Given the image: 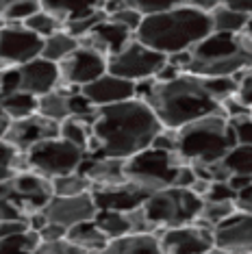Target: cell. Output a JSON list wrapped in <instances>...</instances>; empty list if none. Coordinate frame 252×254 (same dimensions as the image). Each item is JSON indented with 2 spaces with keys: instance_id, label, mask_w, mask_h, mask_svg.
Wrapping results in <instances>:
<instances>
[{
  "instance_id": "f1b7e54d",
  "label": "cell",
  "mask_w": 252,
  "mask_h": 254,
  "mask_svg": "<svg viewBox=\"0 0 252 254\" xmlns=\"http://www.w3.org/2000/svg\"><path fill=\"white\" fill-rule=\"evenodd\" d=\"M0 107L4 109V113H7L11 120H24L28 115L37 113V98L20 89V91H15V94L0 98Z\"/></svg>"
},
{
  "instance_id": "f546056e",
  "label": "cell",
  "mask_w": 252,
  "mask_h": 254,
  "mask_svg": "<svg viewBox=\"0 0 252 254\" xmlns=\"http://www.w3.org/2000/svg\"><path fill=\"white\" fill-rule=\"evenodd\" d=\"M222 167L228 174L252 176V146L250 143H235L228 154L222 159Z\"/></svg>"
},
{
  "instance_id": "7a4b0ae2",
  "label": "cell",
  "mask_w": 252,
  "mask_h": 254,
  "mask_svg": "<svg viewBox=\"0 0 252 254\" xmlns=\"http://www.w3.org/2000/svg\"><path fill=\"white\" fill-rule=\"evenodd\" d=\"M135 94L152 107L163 128L170 130H179L207 115L224 113V105L211 96L204 76L189 72H183L181 76L165 83L154 78L139 80L135 83Z\"/></svg>"
},
{
  "instance_id": "e575fe53",
  "label": "cell",
  "mask_w": 252,
  "mask_h": 254,
  "mask_svg": "<svg viewBox=\"0 0 252 254\" xmlns=\"http://www.w3.org/2000/svg\"><path fill=\"white\" fill-rule=\"evenodd\" d=\"M237 211V206H235V202H209L204 200V206L202 211H200V222L209 224L211 228H215L220 222H224L228 215H233V213Z\"/></svg>"
},
{
  "instance_id": "f35d334b",
  "label": "cell",
  "mask_w": 252,
  "mask_h": 254,
  "mask_svg": "<svg viewBox=\"0 0 252 254\" xmlns=\"http://www.w3.org/2000/svg\"><path fill=\"white\" fill-rule=\"evenodd\" d=\"M128 7L137 9L141 15H152V13H161V11H170L183 4H189V0H124Z\"/></svg>"
},
{
  "instance_id": "816d5d0a",
  "label": "cell",
  "mask_w": 252,
  "mask_h": 254,
  "mask_svg": "<svg viewBox=\"0 0 252 254\" xmlns=\"http://www.w3.org/2000/svg\"><path fill=\"white\" fill-rule=\"evenodd\" d=\"M183 74V70L179 65H174L170 59H168V63L161 67V70L157 72V76H154V80H159V83H165V80H174L176 76H181Z\"/></svg>"
},
{
  "instance_id": "60d3db41",
  "label": "cell",
  "mask_w": 252,
  "mask_h": 254,
  "mask_svg": "<svg viewBox=\"0 0 252 254\" xmlns=\"http://www.w3.org/2000/svg\"><path fill=\"white\" fill-rule=\"evenodd\" d=\"M22 87V76L18 65H9L0 70V96H9L20 91Z\"/></svg>"
},
{
  "instance_id": "d590c367",
  "label": "cell",
  "mask_w": 252,
  "mask_h": 254,
  "mask_svg": "<svg viewBox=\"0 0 252 254\" xmlns=\"http://www.w3.org/2000/svg\"><path fill=\"white\" fill-rule=\"evenodd\" d=\"M67 109H70V118H76V120H83V122L91 124L98 107L91 105L89 98L78 89V91H70L67 94Z\"/></svg>"
},
{
  "instance_id": "ee69618b",
  "label": "cell",
  "mask_w": 252,
  "mask_h": 254,
  "mask_svg": "<svg viewBox=\"0 0 252 254\" xmlns=\"http://www.w3.org/2000/svg\"><path fill=\"white\" fill-rule=\"evenodd\" d=\"M235 189L228 181H213L209 185V191L204 193V200L209 202H235Z\"/></svg>"
},
{
  "instance_id": "4fadbf2b",
  "label": "cell",
  "mask_w": 252,
  "mask_h": 254,
  "mask_svg": "<svg viewBox=\"0 0 252 254\" xmlns=\"http://www.w3.org/2000/svg\"><path fill=\"white\" fill-rule=\"evenodd\" d=\"M11 195L28 217L31 213L42 211L53 198V183L33 170H22L9 181Z\"/></svg>"
},
{
  "instance_id": "30bf717a",
  "label": "cell",
  "mask_w": 252,
  "mask_h": 254,
  "mask_svg": "<svg viewBox=\"0 0 252 254\" xmlns=\"http://www.w3.org/2000/svg\"><path fill=\"white\" fill-rule=\"evenodd\" d=\"M44 37L24 24L0 26V70L9 65H22L42 55Z\"/></svg>"
},
{
  "instance_id": "6f0895ef",
  "label": "cell",
  "mask_w": 252,
  "mask_h": 254,
  "mask_svg": "<svg viewBox=\"0 0 252 254\" xmlns=\"http://www.w3.org/2000/svg\"><path fill=\"white\" fill-rule=\"evenodd\" d=\"M9 193H11L9 183H0V198H4V195H9Z\"/></svg>"
},
{
  "instance_id": "bcb514c9",
  "label": "cell",
  "mask_w": 252,
  "mask_h": 254,
  "mask_svg": "<svg viewBox=\"0 0 252 254\" xmlns=\"http://www.w3.org/2000/svg\"><path fill=\"white\" fill-rule=\"evenodd\" d=\"M198 181V174L196 170H193L191 165H185L183 163L179 167V172H176V178H174V185L172 187H181V189H191L193 185Z\"/></svg>"
},
{
  "instance_id": "f5cc1de1",
  "label": "cell",
  "mask_w": 252,
  "mask_h": 254,
  "mask_svg": "<svg viewBox=\"0 0 252 254\" xmlns=\"http://www.w3.org/2000/svg\"><path fill=\"white\" fill-rule=\"evenodd\" d=\"M189 4H191L193 9H198V11L211 13V11H215L217 7H220L222 0H189Z\"/></svg>"
},
{
  "instance_id": "4dcf8cb0",
  "label": "cell",
  "mask_w": 252,
  "mask_h": 254,
  "mask_svg": "<svg viewBox=\"0 0 252 254\" xmlns=\"http://www.w3.org/2000/svg\"><path fill=\"white\" fill-rule=\"evenodd\" d=\"M53 195H81L89 193L94 189V185L83 172H72L65 176H57L53 178Z\"/></svg>"
},
{
  "instance_id": "277c9868",
  "label": "cell",
  "mask_w": 252,
  "mask_h": 254,
  "mask_svg": "<svg viewBox=\"0 0 252 254\" xmlns=\"http://www.w3.org/2000/svg\"><path fill=\"white\" fill-rule=\"evenodd\" d=\"M209 33H213L211 15L193 9L191 4H183L170 11H161V13L144 15L135 33V39H139L141 44H146L157 53L172 57L191 50Z\"/></svg>"
},
{
  "instance_id": "d6986e66",
  "label": "cell",
  "mask_w": 252,
  "mask_h": 254,
  "mask_svg": "<svg viewBox=\"0 0 252 254\" xmlns=\"http://www.w3.org/2000/svg\"><path fill=\"white\" fill-rule=\"evenodd\" d=\"M81 91L91 100L94 107H107V105H118V102L137 98L135 94V83L126 78H120L116 74L107 72L100 78H96L94 83L81 87Z\"/></svg>"
},
{
  "instance_id": "8fae6325",
  "label": "cell",
  "mask_w": 252,
  "mask_h": 254,
  "mask_svg": "<svg viewBox=\"0 0 252 254\" xmlns=\"http://www.w3.org/2000/svg\"><path fill=\"white\" fill-rule=\"evenodd\" d=\"M59 70H61V83L65 87L70 85L72 87L70 91H78L85 85L100 78L102 74H107L109 65H107V57L102 53L81 44L65 61L59 63Z\"/></svg>"
},
{
  "instance_id": "ba28073f",
  "label": "cell",
  "mask_w": 252,
  "mask_h": 254,
  "mask_svg": "<svg viewBox=\"0 0 252 254\" xmlns=\"http://www.w3.org/2000/svg\"><path fill=\"white\" fill-rule=\"evenodd\" d=\"M24 157L26 170H33L53 181L57 176H65L81 170L83 161L87 159V150L74 146L63 137H53V139L39 141L37 146H33Z\"/></svg>"
},
{
  "instance_id": "11a10c76",
  "label": "cell",
  "mask_w": 252,
  "mask_h": 254,
  "mask_svg": "<svg viewBox=\"0 0 252 254\" xmlns=\"http://www.w3.org/2000/svg\"><path fill=\"white\" fill-rule=\"evenodd\" d=\"M228 185L235 189V193L242 191L244 187H248V185H252V176H242V174H233L231 178H228Z\"/></svg>"
},
{
  "instance_id": "f6af8a7d",
  "label": "cell",
  "mask_w": 252,
  "mask_h": 254,
  "mask_svg": "<svg viewBox=\"0 0 252 254\" xmlns=\"http://www.w3.org/2000/svg\"><path fill=\"white\" fill-rule=\"evenodd\" d=\"M231 124H233L235 137H237V143H250L252 146V115L231 120Z\"/></svg>"
},
{
  "instance_id": "d6a6232c",
  "label": "cell",
  "mask_w": 252,
  "mask_h": 254,
  "mask_svg": "<svg viewBox=\"0 0 252 254\" xmlns=\"http://www.w3.org/2000/svg\"><path fill=\"white\" fill-rule=\"evenodd\" d=\"M59 137L67 139L74 146L87 150L89 148V141H91V126L83 120H76V118H65L63 122L59 124Z\"/></svg>"
},
{
  "instance_id": "9f6ffc18",
  "label": "cell",
  "mask_w": 252,
  "mask_h": 254,
  "mask_svg": "<svg viewBox=\"0 0 252 254\" xmlns=\"http://www.w3.org/2000/svg\"><path fill=\"white\" fill-rule=\"evenodd\" d=\"M15 2H20V0H0V15H2L4 11H7L11 4H15Z\"/></svg>"
},
{
  "instance_id": "7c38bea8",
  "label": "cell",
  "mask_w": 252,
  "mask_h": 254,
  "mask_svg": "<svg viewBox=\"0 0 252 254\" xmlns=\"http://www.w3.org/2000/svg\"><path fill=\"white\" fill-rule=\"evenodd\" d=\"M159 239L163 254H209L215 248L213 228L200 219L185 226L165 228Z\"/></svg>"
},
{
  "instance_id": "c3c4849f",
  "label": "cell",
  "mask_w": 252,
  "mask_h": 254,
  "mask_svg": "<svg viewBox=\"0 0 252 254\" xmlns=\"http://www.w3.org/2000/svg\"><path fill=\"white\" fill-rule=\"evenodd\" d=\"M150 146L157 148V150H165V152H176V130L163 128V130L152 139Z\"/></svg>"
},
{
  "instance_id": "ab89813d",
  "label": "cell",
  "mask_w": 252,
  "mask_h": 254,
  "mask_svg": "<svg viewBox=\"0 0 252 254\" xmlns=\"http://www.w3.org/2000/svg\"><path fill=\"white\" fill-rule=\"evenodd\" d=\"M109 20L118 22L120 26L128 28L130 33H137V28H139L141 20H144V15H141L137 9H133V7H128V4H126V7L116 11V13H109Z\"/></svg>"
},
{
  "instance_id": "5b68a950",
  "label": "cell",
  "mask_w": 252,
  "mask_h": 254,
  "mask_svg": "<svg viewBox=\"0 0 252 254\" xmlns=\"http://www.w3.org/2000/svg\"><path fill=\"white\" fill-rule=\"evenodd\" d=\"M237 137L226 113H213L176 130V157L185 165H215L228 154Z\"/></svg>"
},
{
  "instance_id": "681fc988",
  "label": "cell",
  "mask_w": 252,
  "mask_h": 254,
  "mask_svg": "<svg viewBox=\"0 0 252 254\" xmlns=\"http://www.w3.org/2000/svg\"><path fill=\"white\" fill-rule=\"evenodd\" d=\"M28 224L22 222V219H7V222H0V239H7V237L26 233Z\"/></svg>"
},
{
  "instance_id": "ffe728a7",
  "label": "cell",
  "mask_w": 252,
  "mask_h": 254,
  "mask_svg": "<svg viewBox=\"0 0 252 254\" xmlns=\"http://www.w3.org/2000/svg\"><path fill=\"white\" fill-rule=\"evenodd\" d=\"M133 39H135V33H130L128 28L120 26L118 22L109 20V15H107L87 37L81 39V44L89 46V48H96L98 53H102L109 59L111 55H118L120 50H124Z\"/></svg>"
},
{
  "instance_id": "6da1fadb",
  "label": "cell",
  "mask_w": 252,
  "mask_h": 254,
  "mask_svg": "<svg viewBox=\"0 0 252 254\" xmlns=\"http://www.w3.org/2000/svg\"><path fill=\"white\" fill-rule=\"evenodd\" d=\"M89 126L91 141L87 157L122 161L150 148L152 139L163 130L157 113L141 98L98 107Z\"/></svg>"
},
{
  "instance_id": "f907efd6",
  "label": "cell",
  "mask_w": 252,
  "mask_h": 254,
  "mask_svg": "<svg viewBox=\"0 0 252 254\" xmlns=\"http://www.w3.org/2000/svg\"><path fill=\"white\" fill-rule=\"evenodd\" d=\"M235 206H237V211L252 213V185L244 187L242 191H237V195H235Z\"/></svg>"
},
{
  "instance_id": "7dc6e473",
  "label": "cell",
  "mask_w": 252,
  "mask_h": 254,
  "mask_svg": "<svg viewBox=\"0 0 252 254\" xmlns=\"http://www.w3.org/2000/svg\"><path fill=\"white\" fill-rule=\"evenodd\" d=\"M39 239L44 244H50V241H59V239H65L67 237V228L61 226V224H55V222H48L42 230H37Z\"/></svg>"
},
{
  "instance_id": "680465c9",
  "label": "cell",
  "mask_w": 252,
  "mask_h": 254,
  "mask_svg": "<svg viewBox=\"0 0 252 254\" xmlns=\"http://www.w3.org/2000/svg\"><path fill=\"white\" fill-rule=\"evenodd\" d=\"M209 254H244V252H226V250H217V248H213Z\"/></svg>"
},
{
  "instance_id": "b9f144b4",
  "label": "cell",
  "mask_w": 252,
  "mask_h": 254,
  "mask_svg": "<svg viewBox=\"0 0 252 254\" xmlns=\"http://www.w3.org/2000/svg\"><path fill=\"white\" fill-rule=\"evenodd\" d=\"M24 161V154L20 152L15 146H11L7 139H0V167L2 170H18V163Z\"/></svg>"
},
{
  "instance_id": "83f0119b",
  "label": "cell",
  "mask_w": 252,
  "mask_h": 254,
  "mask_svg": "<svg viewBox=\"0 0 252 254\" xmlns=\"http://www.w3.org/2000/svg\"><path fill=\"white\" fill-rule=\"evenodd\" d=\"M37 113L61 124L65 118H70V109H67V91L53 89V91H48V94L39 96L37 98Z\"/></svg>"
},
{
  "instance_id": "7bdbcfd3",
  "label": "cell",
  "mask_w": 252,
  "mask_h": 254,
  "mask_svg": "<svg viewBox=\"0 0 252 254\" xmlns=\"http://www.w3.org/2000/svg\"><path fill=\"white\" fill-rule=\"evenodd\" d=\"M37 254H85L83 248H78L76 244H72L70 239H59V241H50V244H39Z\"/></svg>"
},
{
  "instance_id": "2e32d148",
  "label": "cell",
  "mask_w": 252,
  "mask_h": 254,
  "mask_svg": "<svg viewBox=\"0 0 252 254\" xmlns=\"http://www.w3.org/2000/svg\"><path fill=\"white\" fill-rule=\"evenodd\" d=\"M217 250L252 254V213L235 211L213 228Z\"/></svg>"
},
{
  "instance_id": "db71d44e",
  "label": "cell",
  "mask_w": 252,
  "mask_h": 254,
  "mask_svg": "<svg viewBox=\"0 0 252 254\" xmlns=\"http://www.w3.org/2000/svg\"><path fill=\"white\" fill-rule=\"evenodd\" d=\"M222 4H226V7H233V9L242 11V13L252 15V0H222Z\"/></svg>"
},
{
  "instance_id": "603a6c76",
  "label": "cell",
  "mask_w": 252,
  "mask_h": 254,
  "mask_svg": "<svg viewBox=\"0 0 252 254\" xmlns=\"http://www.w3.org/2000/svg\"><path fill=\"white\" fill-rule=\"evenodd\" d=\"M102 254H163L161 239L154 233H130L111 239Z\"/></svg>"
},
{
  "instance_id": "484cf974",
  "label": "cell",
  "mask_w": 252,
  "mask_h": 254,
  "mask_svg": "<svg viewBox=\"0 0 252 254\" xmlns=\"http://www.w3.org/2000/svg\"><path fill=\"white\" fill-rule=\"evenodd\" d=\"M211 24H213L215 33H246L250 15L242 13V11L220 4L215 11H211Z\"/></svg>"
},
{
  "instance_id": "5bb4252c",
  "label": "cell",
  "mask_w": 252,
  "mask_h": 254,
  "mask_svg": "<svg viewBox=\"0 0 252 254\" xmlns=\"http://www.w3.org/2000/svg\"><path fill=\"white\" fill-rule=\"evenodd\" d=\"M42 211L48 217V222L61 224L67 230L81 222L94 219L96 213H98L96 202L91 198V191L81 195H53Z\"/></svg>"
},
{
  "instance_id": "ac0fdd59",
  "label": "cell",
  "mask_w": 252,
  "mask_h": 254,
  "mask_svg": "<svg viewBox=\"0 0 252 254\" xmlns=\"http://www.w3.org/2000/svg\"><path fill=\"white\" fill-rule=\"evenodd\" d=\"M20 67V76H22V91L26 94H33L35 98L48 94L59 87L61 83V70L59 63H53L44 57H37V59L22 63Z\"/></svg>"
},
{
  "instance_id": "74e56055",
  "label": "cell",
  "mask_w": 252,
  "mask_h": 254,
  "mask_svg": "<svg viewBox=\"0 0 252 254\" xmlns=\"http://www.w3.org/2000/svg\"><path fill=\"white\" fill-rule=\"evenodd\" d=\"M105 18H107V11H105V9H102V11H96L94 15H87V18L65 22V24H63V31H67L70 35H74L76 39H85Z\"/></svg>"
},
{
  "instance_id": "91938a15",
  "label": "cell",
  "mask_w": 252,
  "mask_h": 254,
  "mask_svg": "<svg viewBox=\"0 0 252 254\" xmlns=\"http://www.w3.org/2000/svg\"><path fill=\"white\" fill-rule=\"evenodd\" d=\"M246 35H248L250 42H252V15H250V20H248V26H246Z\"/></svg>"
},
{
  "instance_id": "e0dca14e",
  "label": "cell",
  "mask_w": 252,
  "mask_h": 254,
  "mask_svg": "<svg viewBox=\"0 0 252 254\" xmlns=\"http://www.w3.org/2000/svg\"><path fill=\"white\" fill-rule=\"evenodd\" d=\"M148 191L137 187L133 183H120V185H107V187H94L91 198L96 202L98 211H120V213H133L144 206L148 198Z\"/></svg>"
},
{
  "instance_id": "4316f807",
  "label": "cell",
  "mask_w": 252,
  "mask_h": 254,
  "mask_svg": "<svg viewBox=\"0 0 252 254\" xmlns=\"http://www.w3.org/2000/svg\"><path fill=\"white\" fill-rule=\"evenodd\" d=\"M96 226H98L102 233L111 239H118V237L130 235L133 233V222H130L128 213H120V211H98L94 217Z\"/></svg>"
},
{
  "instance_id": "94428289",
  "label": "cell",
  "mask_w": 252,
  "mask_h": 254,
  "mask_svg": "<svg viewBox=\"0 0 252 254\" xmlns=\"http://www.w3.org/2000/svg\"><path fill=\"white\" fill-rule=\"evenodd\" d=\"M85 254H102V252H85Z\"/></svg>"
},
{
  "instance_id": "cb8c5ba5",
  "label": "cell",
  "mask_w": 252,
  "mask_h": 254,
  "mask_svg": "<svg viewBox=\"0 0 252 254\" xmlns=\"http://www.w3.org/2000/svg\"><path fill=\"white\" fill-rule=\"evenodd\" d=\"M67 239H70L72 244H76L78 248H83L85 252H102L109 244V237L96 226L94 219L72 226L67 230Z\"/></svg>"
},
{
  "instance_id": "836d02e7",
  "label": "cell",
  "mask_w": 252,
  "mask_h": 254,
  "mask_svg": "<svg viewBox=\"0 0 252 254\" xmlns=\"http://www.w3.org/2000/svg\"><path fill=\"white\" fill-rule=\"evenodd\" d=\"M26 28H31L33 33H37L39 37H50L53 33H57V31H61L63 28V24L59 20L55 18L53 13H48V11H44V9H39V11H35V13L31 15L28 20H24L22 22Z\"/></svg>"
},
{
  "instance_id": "9c48e42d",
  "label": "cell",
  "mask_w": 252,
  "mask_h": 254,
  "mask_svg": "<svg viewBox=\"0 0 252 254\" xmlns=\"http://www.w3.org/2000/svg\"><path fill=\"white\" fill-rule=\"evenodd\" d=\"M165 63H168V57L163 53L148 48L139 39H133L124 50H120L118 55H111L107 59L109 72L116 74L120 78L130 80V83L154 78Z\"/></svg>"
},
{
  "instance_id": "9a60e30c",
  "label": "cell",
  "mask_w": 252,
  "mask_h": 254,
  "mask_svg": "<svg viewBox=\"0 0 252 254\" xmlns=\"http://www.w3.org/2000/svg\"><path fill=\"white\" fill-rule=\"evenodd\" d=\"M53 137H59V122L35 113V115H28L24 120H11L2 139H7L22 154H26L39 141L53 139Z\"/></svg>"
},
{
  "instance_id": "7402d4cb",
  "label": "cell",
  "mask_w": 252,
  "mask_h": 254,
  "mask_svg": "<svg viewBox=\"0 0 252 254\" xmlns=\"http://www.w3.org/2000/svg\"><path fill=\"white\" fill-rule=\"evenodd\" d=\"M44 11L53 13L61 24L81 20L105 9V0H39Z\"/></svg>"
},
{
  "instance_id": "1f68e13d",
  "label": "cell",
  "mask_w": 252,
  "mask_h": 254,
  "mask_svg": "<svg viewBox=\"0 0 252 254\" xmlns=\"http://www.w3.org/2000/svg\"><path fill=\"white\" fill-rule=\"evenodd\" d=\"M39 244H42L39 235L28 228L26 233L0 239V254H37Z\"/></svg>"
},
{
  "instance_id": "3957f363",
  "label": "cell",
  "mask_w": 252,
  "mask_h": 254,
  "mask_svg": "<svg viewBox=\"0 0 252 254\" xmlns=\"http://www.w3.org/2000/svg\"><path fill=\"white\" fill-rule=\"evenodd\" d=\"M168 59L196 76H235L252 70V42L246 33H209L187 53Z\"/></svg>"
},
{
  "instance_id": "d4e9b609",
  "label": "cell",
  "mask_w": 252,
  "mask_h": 254,
  "mask_svg": "<svg viewBox=\"0 0 252 254\" xmlns=\"http://www.w3.org/2000/svg\"><path fill=\"white\" fill-rule=\"evenodd\" d=\"M78 46H81V39H76L74 35H70L67 31L61 28V31H57L50 37L44 39L42 55L39 57H44V59H48L53 63H61V61H65Z\"/></svg>"
},
{
  "instance_id": "8992f818",
  "label": "cell",
  "mask_w": 252,
  "mask_h": 254,
  "mask_svg": "<svg viewBox=\"0 0 252 254\" xmlns=\"http://www.w3.org/2000/svg\"><path fill=\"white\" fill-rule=\"evenodd\" d=\"M204 206V198L193 189L168 187L161 191H154L146 198L141 213L152 228H176L191 224L200 217Z\"/></svg>"
},
{
  "instance_id": "8d00e7d4",
  "label": "cell",
  "mask_w": 252,
  "mask_h": 254,
  "mask_svg": "<svg viewBox=\"0 0 252 254\" xmlns=\"http://www.w3.org/2000/svg\"><path fill=\"white\" fill-rule=\"evenodd\" d=\"M39 9H42L39 0H20V2L11 4V7L0 15V20H2L4 24H22V22L28 20Z\"/></svg>"
},
{
  "instance_id": "52a82bcc",
  "label": "cell",
  "mask_w": 252,
  "mask_h": 254,
  "mask_svg": "<svg viewBox=\"0 0 252 254\" xmlns=\"http://www.w3.org/2000/svg\"><path fill=\"white\" fill-rule=\"evenodd\" d=\"M181 165L183 163L176 157V152H165V150H157L150 146L126 159L124 172L128 183L141 187L148 193H154L174 185L176 172Z\"/></svg>"
},
{
  "instance_id": "44dd1931",
  "label": "cell",
  "mask_w": 252,
  "mask_h": 254,
  "mask_svg": "<svg viewBox=\"0 0 252 254\" xmlns=\"http://www.w3.org/2000/svg\"><path fill=\"white\" fill-rule=\"evenodd\" d=\"M124 163L126 161H122V159H91V157H87L83 161L78 172H83L94 187H107V185L126 183Z\"/></svg>"
}]
</instances>
